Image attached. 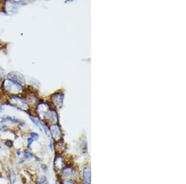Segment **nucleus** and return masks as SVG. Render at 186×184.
<instances>
[{"instance_id":"23","label":"nucleus","mask_w":186,"mask_h":184,"mask_svg":"<svg viewBox=\"0 0 186 184\" xmlns=\"http://www.w3.org/2000/svg\"><path fill=\"white\" fill-rule=\"evenodd\" d=\"M3 110H4V109H3V107H1V105H0V113L2 112L3 111Z\"/></svg>"},{"instance_id":"18","label":"nucleus","mask_w":186,"mask_h":184,"mask_svg":"<svg viewBox=\"0 0 186 184\" xmlns=\"http://www.w3.org/2000/svg\"><path fill=\"white\" fill-rule=\"evenodd\" d=\"M59 184H78L76 181L74 180H59Z\"/></svg>"},{"instance_id":"25","label":"nucleus","mask_w":186,"mask_h":184,"mask_svg":"<svg viewBox=\"0 0 186 184\" xmlns=\"http://www.w3.org/2000/svg\"></svg>"},{"instance_id":"6","label":"nucleus","mask_w":186,"mask_h":184,"mask_svg":"<svg viewBox=\"0 0 186 184\" xmlns=\"http://www.w3.org/2000/svg\"><path fill=\"white\" fill-rule=\"evenodd\" d=\"M11 102L14 105L15 107L21 110H25L29 109V106L24 100L18 96H13L11 97Z\"/></svg>"},{"instance_id":"16","label":"nucleus","mask_w":186,"mask_h":184,"mask_svg":"<svg viewBox=\"0 0 186 184\" xmlns=\"http://www.w3.org/2000/svg\"><path fill=\"white\" fill-rule=\"evenodd\" d=\"M23 151V149L21 148H15L13 150H12V153H13V155L16 157L18 158L22 156Z\"/></svg>"},{"instance_id":"2","label":"nucleus","mask_w":186,"mask_h":184,"mask_svg":"<svg viewBox=\"0 0 186 184\" xmlns=\"http://www.w3.org/2000/svg\"><path fill=\"white\" fill-rule=\"evenodd\" d=\"M3 88L6 92L13 95L20 94L23 89V86L20 83L8 78L3 81Z\"/></svg>"},{"instance_id":"19","label":"nucleus","mask_w":186,"mask_h":184,"mask_svg":"<svg viewBox=\"0 0 186 184\" xmlns=\"http://www.w3.org/2000/svg\"><path fill=\"white\" fill-rule=\"evenodd\" d=\"M49 148L50 149V151L51 152H52L54 153V144L52 142V140H51V139L49 141Z\"/></svg>"},{"instance_id":"22","label":"nucleus","mask_w":186,"mask_h":184,"mask_svg":"<svg viewBox=\"0 0 186 184\" xmlns=\"http://www.w3.org/2000/svg\"><path fill=\"white\" fill-rule=\"evenodd\" d=\"M59 182H60L59 179H57L55 181V184H59Z\"/></svg>"},{"instance_id":"24","label":"nucleus","mask_w":186,"mask_h":184,"mask_svg":"<svg viewBox=\"0 0 186 184\" xmlns=\"http://www.w3.org/2000/svg\"><path fill=\"white\" fill-rule=\"evenodd\" d=\"M0 184H6V183H0Z\"/></svg>"},{"instance_id":"4","label":"nucleus","mask_w":186,"mask_h":184,"mask_svg":"<svg viewBox=\"0 0 186 184\" xmlns=\"http://www.w3.org/2000/svg\"><path fill=\"white\" fill-rule=\"evenodd\" d=\"M49 133L50 135L51 140L55 142H58L62 140V131L61 127L57 123H51L49 127Z\"/></svg>"},{"instance_id":"8","label":"nucleus","mask_w":186,"mask_h":184,"mask_svg":"<svg viewBox=\"0 0 186 184\" xmlns=\"http://www.w3.org/2000/svg\"><path fill=\"white\" fill-rule=\"evenodd\" d=\"M37 155L34 153L31 149L24 148L23 151L22 156L24 159L26 161V163L29 162H32L33 161L35 162V159Z\"/></svg>"},{"instance_id":"13","label":"nucleus","mask_w":186,"mask_h":184,"mask_svg":"<svg viewBox=\"0 0 186 184\" xmlns=\"http://www.w3.org/2000/svg\"><path fill=\"white\" fill-rule=\"evenodd\" d=\"M38 169L40 170L41 173H44V174H47L49 172V166H47V164L44 163V162H40L39 164H38Z\"/></svg>"},{"instance_id":"9","label":"nucleus","mask_w":186,"mask_h":184,"mask_svg":"<svg viewBox=\"0 0 186 184\" xmlns=\"http://www.w3.org/2000/svg\"><path fill=\"white\" fill-rule=\"evenodd\" d=\"M81 174L83 184H91V167L89 164L84 167Z\"/></svg>"},{"instance_id":"12","label":"nucleus","mask_w":186,"mask_h":184,"mask_svg":"<svg viewBox=\"0 0 186 184\" xmlns=\"http://www.w3.org/2000/svg\"><path fill=\"white\" fill-rule=\"evenodd\" d=\"M35 177L42 184H50L49 179L46 174L40 173L37 174Z\"/></svg>"},{"instance_id":"10","label":"nucleus","mask_w":186,"mask_h":184,"mask_svg":"<svg viewBox=\"0 0 186 184\" xmlns=\"http://www.w3.org/2000/svg\"><path fill=\"white\" fill-rule=\"evenodd\" d=\"M67 150V145L62 140L54 143V152L55 154L63 155Z\"/></svg>"},{"instance_id":"5","label":"nucleus","mask_w":186,"mask_h":184,"mask_svg":"<svg viewBox=\"0 0 186 184\" xmlns=\"http://www.w3.org/2000/svg\"><path fill=\"white\" fill-rule=\"evenodd\" d=\"M66 159L63 155L55 154L53 162V168L55 173L58 174L67 164Z\"/></svg>"},{"instance_id":"14","label":"nucleus","mask_w":186,"mask_h":184,"mask_svg":"<svg viewBox=\"0 0 186 184\" xmlns=\"http://www.w3.org/2000/svg\"><path fill=\"white\" fill-rule=\"evenodd\" d=\"M25 142H26V143H25V146L24 148H27V149H31L33 146L34 143H35V141H34L32 138H31V137H27L25 140Z\"/></svg>"},{"instance_id":"1","label":"nucleus","mask_w":186,"mask_h":184,"mask_svg":"<svg viewBox=\"0 0 186 184\" xmlns=\"http://www.w3.org/2000/svg\"><path fill=\"white\" fill-rule=\"evenodd\" d=\"M57 176L59 180H74L77 181L79 177V172L75 166L71 164H67L57 174Z\"/></svg>"},{"instance_id":"21","label":"nucleus","mask_w":186,"mask_h":184,"mask_svg":"<svg viewBox=\"0 0 186 184\" xmlns=\"http://www.w3.org/2000/svg\"><path fill=\"white\" fill-rule=\"evenodd\" d=\"M3 150V144L2 143L0 142V153L2 152V151Z\"/></svg>"},{"instance_id":"7","label":"nucleus","mask_w":186,"mask_h":184,"mask_svg":"<svg viewBox=\"0 0 186 184\" xmlns=\"http://www.w3.org/2000/svg\"><path fill=\"white\" fill-rule=\"evenodd\" d=\"M7 78L8 79L13 80L17 83H19L21 84H25V79L24 78V76L19 72H16V71L10 72V73L8 75Z\"/></svg>"},{"instance_id":"15","label":"nucleus","mask_w":186,"mask_h":184,"mask_svg":"<svg viewBox=\"0 0 186 184\" xmlns=\"http://www.w3.org/2000/svg\"><path fill=\"white\" fill-rule=\"evenodd\" d=\"M16 166L18 167H23L27 164L26 161H25V160L24 159V157L23 156L17 158L16 161Z\"/></svg>"},{"instance_id":"26","label":"nucleus","mask_w":186,"mask_h":184,"mask_svg":"<svg viewBox=\"0 0 186 184\" xmlns=\"http://www.w3.org/2000/svg\"></svg>"},{"instance_id":"3","label":"nucleus","mask_w":186,"mask_h":184,"mask_svg":"<svg viewBox=\"0 0 186 184\" xmlns=\"http://www.w3.org/2000/svg\"><path fill=\"white\" fill-rule=\"evenodd\" d=\"M19 172L16 167L13 165H10L6 169V180L8 184H16L18 182Z\"/></svg>"},{"instance_id":"17","label":"nucleus","mask_w":186,"mask_h":184,"mask_svg":"<svg viewBox=\"0 0 186 184\" xmlns=\"http://www.w3.org/2000/svg\"><path fill=\"white\" fill-rule=\"evenodd\" d=\"M29 136L35 141V142H37L40 138V135L36 131H30L29 133Z\"/></svg>"},{"instance_id":"20","label":"nucleus","mask_w":186,"mask_h":184,"mask_svg":"<svg viewBox=\"0 0 186 184\" xmlns=\"http://www.w3.org/2000/svg\"><path fill=\"white\" fill-rule=\"evenodd\" d=\"M5 70H4L1 67H0V81L3 78V76H5Z\"/></svg>"},{"instance_id":"11","label":"nucleus","mask_w":186,"mask_h":184,"mask_svg":"<svg viewBox=\"0 0 186 184\" xmlns=\"http://www.w3.org/2000/svg\"><path fill=\"white\" fill-rule=\"evenodd\" d=\"M2 144L8 150H13L15 148L14 142L13 140L10 138H5L2 140Z\"/></svg>"}]
</instances>
